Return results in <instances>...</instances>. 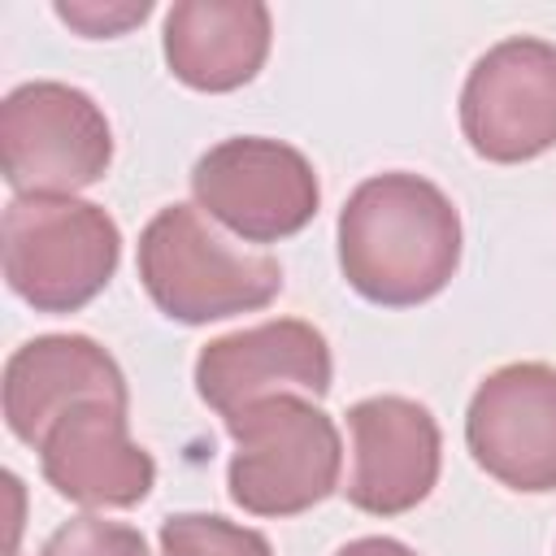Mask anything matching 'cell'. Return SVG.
Segmentation results:
<instances>
[{"label": "cell", "mask_w": 556, "mask_h": 556, "mask_svg": "<svg viewBox=\"0 0 556 556\" xmlns=\"http://www.w3.org/2000/svg\"><path fill=\"white\" fill-rule=\"evenodd\" d=\"M460 265V217L421 174H374L339 213V269L356 295L413 308L439 295Z\"/></svg>", "instance_id": "cell-1"}, {"label": "cell", "mask_w": 556, "mask_h": 556, "mask_svg": "<svg viewBox=\"0 0 556 556\" xmlns=\"http://www.w3.org/2000/svg\"><path fill=\"white\" fill-rule=\"evenodd\" d=\"M135 265L152 304L182 326L265 308L282 291V265L230 248L195 204H165L143 226Z\"/></svg>", "instance_id": "cell-2"}, {"label": "cell", "mask_w": 556, "mask_h": 556, "mask_svg": "<svg viewBox=\"0 0 556 556\" xmlns=\"http://www.w3.org/2000/svg\"><path fill=\"white\" fill-rule=\"evenodd\" d=\"M0 248L13 295L35 313H78L109 287L122 261V230L91 200L13 195L4 204Z\"/></svg>", "instance_id": "cell-3"}, {"label": "cell", "mask_w": 556, "mask_h": 556, "mask_svg": "<svg viewBox=\"0 0 556 556\" xmlns=\"http://www.w3.org/2000/svg\"><path fill=\"white\" fill-rule=\"evenodd\" d=\"M235 439L230 500L252 517H295L339 486L343 443L330 413L282 391L248 404L226 421Z\"/></svg>", "instance_id": "cell-4"}, {"label": "cell", "mask_w": 556, "mask_h": 556, "mask_svg": "<svg viewBox=\"0 0 556 556\" xmlns=\"http://www.w3.org/2000/svg\"><path fill=\"white\" fill-rule=\"evenodd\" d=\"M113 130L104 109L70 83H22L0 104V174L17 195H74L104 178Z\"/></svg>", "instance_id": "cell-5"}, {"label": "cell", "mask_w": 556, "mask_h": 556, "mask_svg": "<svg viewBox=\"0 0 556 556\" xmlns=\"http://www.w3.org/2000/svg\"><path fill=\"white\" fill-rule=\"evenodd\" d=\"M195 204L248 243L300 235L321 204L308 156L282 139L235 135L208 148L191 169Z\"/></svg>", "instance_id": "cell-6"}, {"label": "cell", "mask_w": 556, "mask_h": 556, "mask_svg": "<svg viewBox=\"0 0 556 556\" xmlns=\"http://www.w3.org/2000/svg\"><path fill=\"white\" fill-rule=\"evenodd\" d=\"M460 130L495 165L543 156L556 143V43L513 35L486 48L460 87Z\"/></svg>", "instance_id": "cell-7"}, {"label": "cell", "mask_w": 556, "mask_h": 556, "mask_svg": "<svg viewBox=\"0 0 556 556\" xmlns=\"http://www.w3.org/2000/svg\"><path fill=\"white\" fill-rule=\"evenodd\" d=\"M465 443L495 482L556 491V365L513 361L486 374L465 413Z\"/></svg>", "instance_id": "cell-8"}, {"label": "cell", "mask_w": 556, "mask_h": 556, "mask_svg": "<svg viewBox=\"0 0 556 556\" xmlns=\"http://www.w3.org/2000/svg\"><path fill=\"white\" fill-rule=\"evenodd\" d=\"M330 378H334L330 343L317 326L300 317H278L222 334L204 343L195 356V391L226 421L248 404L282 391L326 395Z\"/></svg>", "instance_id": "cell-9"}, {"label": "cell", "mask_w": 556, "mask_h": 556, "mask_svg": "<svg viewBox=\"0 0 556 556\" xmlns=\"http://www.w3.org/2000/svg\"><path fill=\"white\" fill-rule=\"evenodd\" d=\"M352 430V473L348 504L374 517H400L417 508L443 465L439 421L426 404L408 395H369L348 408Z\"/></svg>", "instance_id": "cell-10"}, {"label": "cell", "mask_w": 556, "mask_h": 556, "mask_svg": "<svg viewBox=\"0 0 556 556\" xmlns=\"http://www.w3.org/2000/svg\"><path fill=\"white\" fill-rule=\"evenodd\" d=\"M35 452L48 486L87 508H135L156 486V460L130 439L126 408L109 400L70 404Z\"/></svg>", "instance_id": "cell-11"}, {"label": "cell", "mask_w": 556, "mask_h": 556, "mask_svg": "<svg viewBox=\"0 0 556 556\" xmlns=\"http://www.w3.org/2000/svg\"><path fill=\"white\" fill-rule=\"evenodd\" d=\"M78 400H109L130 408L117 361L87 334H39L4 361V421L39 447L48 426Z\"/></svg>", "instance_id": "cell-12"}, {"label": "cell", "mask_w": 556, "mask_h": 556, "mask_svg": "<svg viewBox=\"0 0 556 556\" xmlns=\"http://www.w3.org/2000/svg\"><path fill=\"white\" fill-rule=\"evenodd\" d=\"M269 56V9L261 0H178L165 13V65L195 91H235Z\"/></svg>", "instance_id": "cell-13"}, {"label": "cell", "mask_w": 556, "mask_h": 556, "mask_svg": "<svg viewBox=\"0 0 556 556\" xmlns=\"http://www.w3.org/2000/svg\"><path fill=\"white\" fill-rule=\"evenodd\" d=\"M161 556H274L261 530L217 513H174L161 521Z\"/></svg>", "instance_id": "cell-14"}, {"label": "cell", "mask_w": 556, "mask_h": 556, "mask_svg": "<svg viewBox=\"0 0 556 556\" xmlns=\"http://www.w3.org/2000/svg\"><path fill=\"white\" fill-rule=\"evenodd\" d=\"M39 556H148V543L135 526L104 517H70L48 534Z\"/></svg>", "instance_id": "cell-15"}, {"label": "cell", "mask_w": 556, "mask_h": 556, "mask_svg": "<svg viewBox=\"0 0 556 556\" xmlns=\"http://www.w3.org/2000/svg\"><path fill=\"white\" fill-rule=\"evenodd\" d=\"M152 13L148 0H122V4H100V0H61L56 4V17L70 22L74 30H83L87 39H104V35H122L126 26L143 22Z\"/></svg>", "instance_id": "cell-16"}, {"label": "cell", "mask_w": 556, "mask_h": 556, "mask_svg": "<svg viewBox=\"0 0 556 556\" xmlns=\"http://www.w3.org/2000/svg\"><path fill=\"white\" fill-rule=\"evenodd\" d=\"M334 556H417L408 543H400V539H387V534H365V539H352V543H343Z\"/></svg>", "instance_id": "cell-17"}]
</instances>
